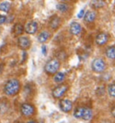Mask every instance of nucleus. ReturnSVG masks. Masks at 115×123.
Here are the masks:
<instances>
[{"label":"nucleus","instance_id":"obj_1","mask_svg":"<svg viewBox=\"0 0 115 123\" xmlns=\"http://www.w3.org/2000/svg\"><path fill=\"white\" fill-rule=\"evenodd\" d=\"M21 84L17 79H11L5 82L4 86V92L7 96H15L20 91Z\"/></svg>","mask_w":115,"mask_h":123},{"label":"nucleus","instance_id":"obj_2","mask_svg":"<svg viewBox=\"0 0 115 123\" xmlns=\"http://www.w3.org/2000/svg\"><path fill=\"white\" fill-rule=\"evenodd\" d=\"M60 68V62L58 61V59H51L50 61H48L46 62V64L44 66V71L47 74H55V73L58 72V70Z\"/></svg>","mask_w":115,"mask_h":123},{"label":"nucleus","instance_id":"obj_3","mask_svg":"<svg viewBox=\"0 0 115 123\" xmlns=\"http://www.w3.org/2000/svg\"><path fill=\"white\" fill-rule=\"evenodd\" d=\"M106 69V62L103 58H95L92 62V70L94 73H101Z\"/></svg>","mask_w":115,"mask_h":123},{"label":"nucleus","instance_id":"obj_4","mask_svg":"<svg viewBox=\"0 0 115 123\" xmlns=\"http://www.w3.org/2000/svg\"><path fill=\"white\" fill-rule=\"evenodd\" d=\"M34 112H35V109L33 105H31L30 103L22 104V106H21V113H22V115L23 117H26V118L31 117V116L34 114Z\"/></svg>","mask_w":115,"mask_h":123},{"label":"nucleus","instance_id":"obj_5","mask_svg":"<svg viewBox=\"0 0 115 123\" xmlns=\"http://www.w3.org/2000/svg\"><path fill=\"white\" fill-rule=\"evenodd\" d=\"M68 87L67 85H58L56 88L53 89L52 91V96L55 98V99H60L62 97L65 95V93L68 92Z\"/></svg>","mask_w":115,"mask_h":123},{"label":"nucleus","instance_id":"obj_6","mask_svg":"<svg viewBox=\"0 0 115 123\" xmlns=\"http://www.w3.org/2000/svg\"><path fill=\"white\" fill-rule=\"evenodd\" d=\"M24 31L28 35H34L38 31V23L35 21H30L26 24V25L23 27Z\"/></svg>","mask_w":115,"mask_h":123},{"label":"nucleus","instance_id":"obj_7","mask_svg":"<svg viewBox=\"0 0 115 123\" xmlns=\"http://www.w3.org/2000/svg\"><path fill=\"white\" fill-rule=\"evenodd\" d=\"M17 44L21 49L27 50L31 47V40L27 36H19V38L17 40Z\"/></svg>","mask_w":115,"mask_h":123},{"label":"nucleus","instance_id":"obj_8","mask_svg":"<svg viewBox=\"0 0 115 123\" xmlns=\"http://www.w3.org/2000/svg\"><path fill=\"white\" fill-rule=\"evenodd\" d=\"M59 108L61 109L62 111L68 113L73 109V103L70 100L64 99V100H61L59 101Z\"/></svg>","mask_w":115,"mask_h":123},{"label":"nucleus","instance_id":"obj_9","mask_svg":"<svg viewBox=\"0 0 115 123\" xmlns=\"http://www.w3.org/2000/svg\"><path fill=\"white\" fill-rule=\"evenodd\" d=\"M109 40V35L106 33H100L96 35L95 37V43L97 45L103 46L104 44H106Z\"/></svg>","mask_w":115,"mask_h":123},{"label":"nucleus","instance_id":"obj_10","mask_svg":"<svg viewBox=\"0 0 115 123\" xmlns=\"http://www.w3.org/2000/svg\"><path fill=\"white\" fill-rule=\"evenodd\" d=\"M69 31L72 35H78L82 32V26H81L80 24L77 23V22H72L70 24V26H69Z\"/></svg>","mask_w":115,"mask_h":123},{"label":"nucleus","instance_id":"obj_11","mask_svg":"<svg viewBox=\"0 0 115 123\" xmlns=\"http://www.w3.org/2000/svg\"><path fill=\"white\" fill-rule=\"evenodd\" d=\"M50 26L51 27V29L56 30L58 27L60 26L61 25V19L58 16V15H53L51 18L50 19Z\"/></svg>","mask_w":115,"mask_h":123},{"label":"nucleus","instance_id":"obj_12","mask_svg":"<svg viewBox=\"0 0 115 123\" xmlns=\"http://www.w3.org/2000/svg\"><path fill=\"white\" fill-rule=\"evenodd\" d=\"M84 22H86V23H93V22H94V20L96 18V13L94 11H92V10H90V11H87L86 13H84Z\"/></svg>","mask_w":115,"mask_h":123},{"label":"nucleus","instance_id":"obj_13","mask_svg":"<svg viewBox=\"0 0 115 123\" xmlns=\"http://www.w3.org/2000/svg\"><path fill=\"white\" fill-rule=\"evenodd\" d=\"M50 36H51V34H50L49 31L47 30L42 31L38 35V41L40 43H46L50 39Z\"/></svg>","mask_w":115,"mask_h":123},{"label":"nucleus","instance_id":"obj_14","mask_svg":"<svg viewBox=\"0 0 115 123\" xmlns=\"http://www.w3.org/2000/svg\"><path fill=\"white\" fill-rule=\"evenodd\" d=\"M94 116V112L90 108L84 107V111H83V114L81 119H84V120H90Z\"/></svg>","mask_w":115,"mask_h":123},{"label":"nucleus","instance_id":"obj_15","mask_svg":"<svg viewBox=\"0 0 115 123\" xmlns=\"http://www.w3.org/2000/svg\"><path fill=\"white\" fill-rule=\"evenodd\" d=\"M66 79V73H62V72H57V73L54 74L53 77V81L59 84V83H62L63 81H65Z\"/></svg>","mask_w":115,"mask_h":123},{"label":"nucleus","instance_id":"obj_16","mask_svg":"<svg viewBox=\"0 0 115 123\" xmlns=\"http://www.w3.org/2000/svg\"><path fill=\"white\" fill-rule=\"evenodd\" d=\"M24 31L23 29V25H21L20 23H17L16 24L14 27H13V32H14V35H16V36H19L23 34V32Z\"/></svg>","mask_w":115,"mask_h":123},{"label":"nucleus","instance_id":"obj_17","mask_svg":"<svg viewBox=\"0 0 115 123\" xmlns=\"http://www.w3.org/2000/svg\"><path fill=\"white\" fill-rule=\"evenodd\" d=\"M105 54L110 60H114L115 58V47L114 45H111L106 49Z\"/></svg>","mask_w":115,"mask_h":123},{"label":"nucleus","instance_id":"obj_18","mask_svg":"<svg viewBox=\"0 0 115 123\" xmlns=\"http://www.w3.org/2000/svg\"><path fill=\"white\" fill-rule=\"evenodd\" d=\"M11 8V3L10 2H2L0 4V11L7 13Z\"/></svg>","mask_w":115,"mask_h":123},{"label":"nucleus","instance_id":"obj_19","mask_svg":"<svg viewBox=\"0 0 115 123\" xmlns=\"http://www.w3.org/2000/svg\"><path fill=\"white\" fill-rule=\"evenodd\" d=\"M104 4H105V1H104V0H93V2H92V6L95 8V9L104 7Z\"/></svg>","mask_w":115,"mask_h":123},{"label":"nucleus","instance_id":"obj_20","mask_svg":"<svg viewBox=\"0 0 115 123\" xmlns=\"http://www.w3.org/2000/svg\"><path fill=\"white\" fill-rule=\"evenodd\" d=\"M83 111H84V107H78L74 111V116L76 119H81L82 114H83Z\"/></svg>","mask_w":115,"mask_h":123},{"label":"nucleus","instance_id":"obj_21","mask_svg":"<svg viewBox=\"0 0 115 123\" xmlns=\"http://www.w3.org/2000/svg\"><path fill=\"white\" fill-rule=\"evenodd\" d=\"M57 8L59 12H61V13H65V12L68 11V6L67 4H65V3H61V4L58 5Z\"/></svg>","mask_w":115,"mask_h":123},{"label":"nucleus","instance_id":"obj_22","mask_svg":"<svg viewBox=\"0 0 115 123\" xmlns=\"http://www.w3.org/2000/svg\"><path fill=\"white\" fill-rule=\"evenodd\" d=\"M108 93L111 98H114L115 97V85L114 83H111V84L108 85Z\"/></svg>","mask_w":115,"mask_h":123},{"label":"nucleus","instance_id":"obj_23","mask_svg":"<svg viewBox=\"0 0 115 123\" xmlns=\"http://www.w3.org/2000/svg\"><path fill=\"white\" fill-rule=\"evenodd\" d=\"M5 22H6V17L3 15H0V25H4Z\"/></svg>","mask_w":115,"mask_h":123},{"label":"nucleus","instance_id":"obj_24","mask_svg":"<svg viewBox=\"0 0 115 123\" xmlns=\"http://www.w3.org/2000/svg\"><path fill=\"white\" fill-rule=\"evenodd\" d=\"M84 15V9H82V10H81V11L78 13V15H77V17H78V18H83Z\"/></svg>","mask_w":115,"mask_h":123},{"label":"nucleus","instance_id":"obj_25","mask_svg":"<svg viewBox=\"0 0 115 123\" xmlns=\"http://www.w3.org/2000/svg\"><path fill=\"white\" fill-rule=\"evenodd\" d=\"M42 54H44V55H46V54H47V47H46V45H42Z\"/></svg>","mask_w":115,"mask_h":123},{"label":"nucleus","instance_id":"obj_26","mask_svg":"<svg viewBox=\"0 0 115 123\" xmlns=\"http://www.w3.org/2000/svg\"><path fill=\"white\" fill-rule=\"evenodd\" d=\"M111 114H112V116H113V117H114V107H112L111 108Z\"/></svg>","mask_w":115,"mask_h":123},{"label":"nucleus","instance_id":"obj_27","mask_svg":"<svg viewBox=\"0 0 115 123\" xmlns=\"http://www.w3.org/2000/svg\"><path fill=\"white\" fill-rule=\"evenodd\" d=\"M27 123H37V121H36V120H33V119H31V120H29Z\"/></svg>","mask_w":115,"mask_h":123},{"label":"nucleus","instance_id":"obj_28","mask_svg":"<svg viewBox=\"0 0 115 123\" xmlns=\"http://www.w3.org/2000/svg\"><path fill=\"white\" fill-rule=\"evenodd\" d=\"M64 1H67V0H64Z\"/></svg>","mask_w":115,"mask_h":123}]
</instances>
